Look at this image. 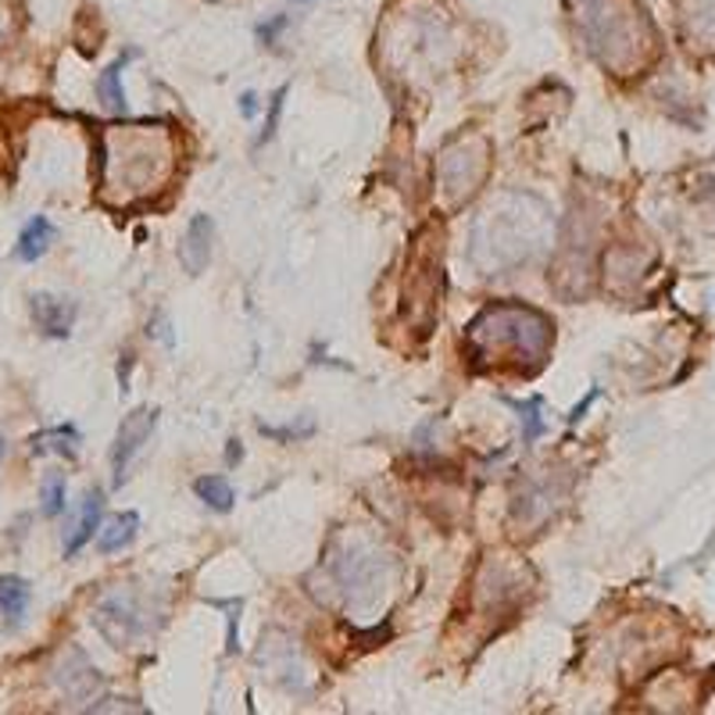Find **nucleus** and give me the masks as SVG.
<instances>
[{
  "instance_id": "obj_1",
  "label": "nucleus",
  "mask_w": 715,
  "mask_h": 715,
  "mask_svg": "<svg viewBox=\"0 0 715 715\" xmlns=\"http://www.w3.org/2000/svg\"><path fill=\"white\" fill-rule=\"evenodd\" d=\"M468 343L476 358L490 365H512V368H534L544 365V358L554 343V326L548 315L526 304H494L479 312L468 326Z\"/></svg>"
},
{
  "instance_id": "obj_2",
  "label": "nucleus",
  "mask_w": 715,
  "mask_h": 715,
  "mask_svg": "<svg viewBox=\"0 0 715 715\" xmlns=\"http://www.w3.org/2000/svg\"><path fill=\"white\" fill-rule=\"evenodd\" d=\"M108 143H115L118 151L129 154V162H122V158H104V165H108L104 187H126L122 201L154 190L172 172V137L165 129L126 126V133H111Z\"/></svg>"
},
{
  "instance_id": "obj_3",
  "label": "nucleus",
  "mask_w": 715,
  "mask_h": 715,
  "mask_svg": "<svg viewBox=\"0 0 715 715\" xmlns=\"http://www.w3.org/2000/svg\"><path fill=\"white\" fill-rule=\"evenodd\" d=\"M584 29L594 51L605 61H619V40H634V18L615 0H584Z\"/></svg>"
},
{
  "instance_id": "obj_4",
  "label": "nucleus",
  "mask_w": 715,
  "mask_h": 715,
  "mask_svg": "<svg viewBox=\"0 0 715 715\" xmlns=\"http://www.w3.org/2000/svg\"><path fill=\"white\" fill-rule=\"evenodd\" d=\"M154 423H158L154 409H137V412H129L126 418H122V426L115 434V448H111V473H115V487L126 484L129 465L143 451V443L151 440Z\"/></svg>"
},
{
  "instance_id": "obj_5",
  "label": "nucleus",
  "mask_w": 715,
  "mask_h": 715,
  "mask_svg": "<svg viewBox=\"0 0 715 715\" xmlns=\"http://www.w3.org/2000/svg\"><path fill=\"white\" fill-rule=\"evenodd\" d=\"M29 308H33L36 326H40L47 337L65 340L68 333H72V326H76V304H72L68 298H54V293H33Z\"/></svg>"
},
{
  "instance_id": "obj_6",
  "label": "nucleus",
  "mask_w": 715,
  "mask_h": 715,
  "mask_svg": "<svg viewBox=\"0 0 715 715\" xmlns=\"http://www.w3.org/2000/svg\"><path fill=\"white\" fill-rule=\"evenodd\" d=\"M212 233H215V226L208 215H197L187 226V237H183V243H179V262L190 276L204 273L208 258H212Z\"/></svg>"
},
{
  "instance_id": "obj_7",
  "label": "nucleus",
  "mask_w": 715,
  "mask_h": 715,
  "mask_svg": "<svg viewBox=\"0 0 715 715\" xmlns=\"http://www.w3.org/2000/svg\"><path fill=\"white\" fill-rule=\"evenodd\" d=\"M58 240V229H54V222L47 218V215H33L26 226H22V233H18V243H15V258L18 262H26V265H33V262H40V258L51 251V243Z\"/></svg>"
},
{
  "instance_id": "obj_8",
  "label": "nucleus",
  "mask_w": 715,
  "mask_h": 715,
  "mask_svg": "<svg viewBox=\"0 0 715 715\" xmlns=\"http://www.w3.org/2000/svg\"><path fill=\"white\" fill-rule=\"evenodd\" d=\"M101 512H104V494L101 490H90V494L83 498L76 526H72L68 537H65V559H72V554H79L86 544H90L93 534L101 529Z\"/></svg>"
},
{
  "instance_id": "obj_9",
  "label": "nucleus",
  "mask_w": 715,
  "mask_h": 715,
  "mask_svg": "<svg viewBox=\"0 0 715 715\" xmlns=\"http://www.w3.org/2000/svg\"><path fill=\"white\" fill-rule=\"evenodd\" d=\"M137 529H140V515L137 512H122L115 519H108L104 529H97V551L101 554H115L122 548H129L137 540Z\"/></svg>"
},
{
  "instance_id": "obj_10",
  "label": "nucleus",
  "mask_w": 715,
  "mask_h": 715,
  "mask_svg": "<svg viewBox=\"0 0 715 715\" xmlns=\"http://www.w3.org/2000/svg\"><path fill=\"white\" fill-rule=\"evenodd\" d=\"M33 601V590L22 576H0V615H4L8 623H22V615H26Z\"/></svg>"
},
{
  "instance_id": "obj_11",
  "label": "nucleus",
  "mask_w": 715,
  "mask_h": 715,
  "mask_svg": "<svg viewBox=\"0 0 715 715\" xmlns=\"http://www.w3.org/2000/svg\"><path fill=\"white\" fill-rule=\"evenodd\" d=\"M29 451L33 454H65V459H76L79 451V434L76 426H54V429H43L29 440Z\"/></svg>"
},
{
  "instance_id": "obj_12",
  "label": "nucleus",
  "mask_w": 715,
  "mask_h": 715,
  "mask_svg": "<svg viewBox=\"0 0 715 715\" xmlns=\"http://www.w3.org/2000/svg\"><path fill=\"white\" fill-rule=\"evenodd\" d=\"M122 65L126 61H115V65H108L101 72V79H97V97H101V104L108 111H115V115H122L126 111V90H122Z\"/></svg>"
},
{
  "instance_id": "obj_13",
  "label": "nucleus",
  "mask_w": 715,
  "mask_h": 715,
  "mask_svg": "<svg viewBox=\"0 0 715 715\" xmlns=\"http://www.w3.org/2000/svg\"><path fill=\"white\" fill-rule=\"evenodd\" d=\"M512 409L519 412V418H523V443H537L540 437H544V429H548V423H544V398H529V401H512Z\"/></svg>"
},
{
  "instance_id": "obj_14",
  "label": "nucleus",
  "mask_w": 715,
  "mask_h": 715,
  "mask_svg": "<svg viewBox=\"0 0 715 715\" xmlns=\"http://www.w3.org/2000/svg\"><path fill=\"white\" fill-rule=\"evenodd\" d=\"M193 490H197V498L208 504V509H215V512L233 509V487L222 476H201L193 484Z\"/></svg>"
},
{
  "instance_id": "obj_15",
  "label": "nucleus",
  "mask_w": 715,
  "mask_h": 715,
  "mask_svg": "<svg viewBox=\"0 0 715 715\" xmlns=\"http://www.w3.org/2000/svg\"><path fill=\"white\" fill-rule=\"evenodd\" d=\"M65 490L68 487H65V476H61V473H51V476L43 479V490H40L43 504H40V509H43L47 519H54V515L65 512Z\"/></svg>"
},
{
  "instance_id": "obj_16",
  "label": "nucleus",
  "mask_w": 715,
  "mask_h": 715,
  "mask_svg": "<svg viewBox=\"0 0 715 715\" xmlns=\"http://www.w3.org/2000/svg\"><path fill=\"white\" fill-rule=\"evenodd\" d=\"M283 101H287V86H279L276 97H273V101H268V118H265L262 137H258V147L268 143V140L276 137V129H279V115H283Z\"/></svg>"
},
{
  "instance_id": "obj_17",
  "label": "nucleus",
  "mask_w": 715,
  "mask_h": 715,
  "mask_svg": "<svg viewBox=\"0 0 715 715\" xmlns=\"http://www.w3.org/2000/svg\"><path fill=\"white\" fill-rule=\"evenodd\" d=\"M283 26H287V18L279 15V18H273V22H268V26H262V29H258V36H262L265 43H273L276 36H279V29H283Z\"/></svg>"
},
{
  "instance_id": "obj_18",
  "label": "nucleus",
  "mask_w": 715,
  "mask_h": 715,
  "mask_svg": "<svg viewBox=\"0 0 715 715\" xmlns=\"http://www.w3.org/2000/svg\"><path fill=\"white\" fill-rule=\"evenodd\" d=\"M254 101H258L254 93H243V97H240V111H243V118H254V111H258Z\"/></svg>"
},
{
  "instance_id": "obj_19",
  "label": "nucleus",
  "mask_w": 715,
  "mask_h": 715,
  "mask_svg": "<svg viewBox=\"0 0 715 715\" xmlns=\"http://www.w3.org/2000/svg\"><path fill=\"white\" fill-rule=\"evenodd\" d=\"M298 4H304V0H298Z\"/></svg>"
}]
</instances>
